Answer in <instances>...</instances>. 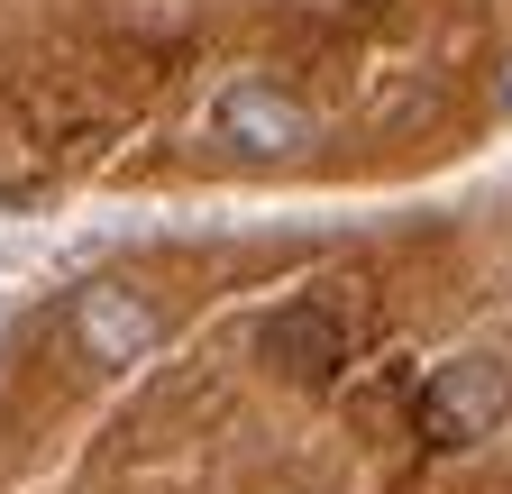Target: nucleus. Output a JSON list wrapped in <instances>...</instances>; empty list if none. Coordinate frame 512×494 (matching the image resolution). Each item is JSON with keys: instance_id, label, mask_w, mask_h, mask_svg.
<instances>
[{"instance_id": "obj_4", "label": "nucleus", "mask_w": 512, "mask_h": 494, "mask_svg": "<svg viewBox=\"0 0 512 494\" xmlns=\"http://www.w3.org/2000/svg\"><path fill=\"white\" fill-rule=\"evenodd\" d=\"M256 348H266L293 385H330L339 366H348V321L320 312V302H284V312L256 330Z\"/></svg>"}, {"instance_id": "obj_2", "label": "nucleus", "mask_w": 512, "mask_h": 494, "mask_svg": "<svg viewBox=\"0 0 512 494\" xmlns=\"http://www.w3.org/2000/svg\"><path fill=\"white\" fill-rule=\"evenodd\" d=\"M211 138L247 165H293L311 147V110L284 92V83H229L211 101Z\"/></svg>"}, {"instance_id": "obj_1", "label": "nucleus", "mask_w": 512, "mask_h": 494, "mask_svg": "<svg viewBox=\"0 0 512 494\" xmlns=\"http://www.w3.org/2000/svg\"><path fill=\"white\" fill-rule=\"evenodd\" d=\"M412 421H421L430 449H476L485 430L512 421V357L503 348H467V357L430 366L421 394H412Z\"/></svg>"}, {"instance_id": "obj_3", "label": "nucleus", "mask_w": 512, "mask_h": 494, "mask_svg": "<svg viewBox=\"0 0 512 494\" xmlns=\"http://www.w3.org/2000/svg\"><path fill=\"white\" fill-rule=\"evenodd\" d=\"M74 339H83V357L92 366H138V357H156V339H165V312L138 293V284H83L74 293Z\"/></svg>"}]
</instances>
